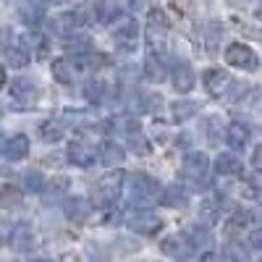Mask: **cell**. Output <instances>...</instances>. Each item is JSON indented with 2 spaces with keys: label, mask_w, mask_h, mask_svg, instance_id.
<instances>
[{
  "label": "cell",
  "mask_w": 262,
  "mask_h": 262,
  "mask_svg": "<svg viewBox=\"0 0 262 262\" xmlns=\"http://www.w3.org/2000/svg\"><path fill=\"white\" fill-rule=\"evenodd\" d=\"M181 173L194 189L207 186L210 184V160H207V155H202V152H189V155L184 158Z\"/></svg>",
  "instance_id": "cell-1"
},
{
  "label": "cell",
  "mask_w": 262,
  "mask_h": 262,
  "mask_svg": "<svg viewBox=\"0 0 262 262\" xmlns=\"http://www.w3.org/2000/svg\"><path fill=\"white\" fill-rule=\"evenodd\" d=\"M128 191H131V196H134V202H142V205L155 202L158 194H163L160 184L152 176H147V173H134V176H128Z\"/></svg>",
  "instance_id": "cell-2"
},
{
  "label": "cell",
  "mask_w": 262,
  "mask_h": 262,
  "mask_svg": "<svg viewBox=\"0 0 262 262\" xmlns=\"http://www.w3.org/2000/svg\"><path fill=\"white\" fill-rule=\"evenodd\" d=\"M123 189V173L121 170H111L107 176H102L95 186V200L100 205H113L118 200V194Z\"/></svg>",
  "instance_id": "cell-3"
},
{
  "label": "cell",
  "mask_w": 262,
  "mask_h": 262,
  "mask_svg": "<svg viewBox=\"0 0 262 262\" xmlns=\"http://www.w3.org/2000/svg\"><path fill=\"white\" fill-rule=\"evenodd\" d=\"M39 97V90L32 79H13L11 81V100L16 102V111H27Z\"/></svg>",
  "instance_id": "cell-4"
},
{
  "label": "cell",
  "mask_w": 262,
  "mask_h": 262,
  "mask_svg": "<svg viewBox=\"0 0 262 262\" xmlns=\"http://www.w3.org/2000/svg\"><path fill=\"white\" fill-rule=\"evenodd\" d=\"M160 249H163V254L184 262V259H189L194 254L196 247H194V242L189 238V233H173V236H168L165 242L160 244Z\"/></svg>",
  "instance_id": "cell-5"
},
{
  "label": "cell",
  "mask_w": 262,
  "mask_h": 262,
  "mask_svg": "<svg viewBox=\"0 0 262 262\" xmlns=\"http://www.w3.org/2000/svg\"><path fill=\"white\" fill-rule=\"evenodd\" d=\"M226 63L233 66V69H244V71H257V66H259L254 50L247 45H238V42L226 48Z\"/></svg>",
  "instance_id": "cell-6"
},
{
  "label": "cell",
  "mask_w": 262,
  "mask_h": 262,
  "mask_svg": "<svg viewBox=\"0 0 262 262\" xmlns=\"http://www.w3.org/2000/svg\"><path fill=\"white\" fill-rule=\"evenodd\" d=\"M113 42L121 53H134L139 45V27L137 21H121L113 32Z\"/></svg>",
  "instance_id": "cell-7"
},
{
  "label": "cell",
  "mask_w": 262,
  "mask_h": 262,
  "mask_svg": "<svg viewBox=\"0 0 262 262\" xmlns=\"http://www.w3.org/2000/svg\"><path fill=\"white\" fill-rule=\"evenodd\" d=\"M128 228L134 233H142V236H155L163 228V221L155 212H149V210H137L134 215L128 217Z\"/></svg>",
  "instance_id": "cell-8"
},
{
  "label": "cell",
  "mask_w": 262,
  "mask_h": 262,
  "mask_svg": "<svg viewBox=\"0 0 262 262\" xmlns=\"http://www.w3.org/2000/svg\"><path fill=\"white\" fill-rule=\"evenodd\" d=\"M202 84H205L207 95H212V97H226L228 90L233 86V79H231L226 71H221V69H210V71L202 74Z\"/></svg>",
  "instance_id": "cell-9"
},
{
  "label": "cell",
  "mask_w": 262,
  "mask_h": 262,
  "mask_svg": "<svg viewBox=\"0 0 262 262\" xmlns=\"http://www.w3.org/2000/svg\"><path fill=\"white\" fill-rule=\"evenodd\" d=\"M170 79H173L176 92H191L194 84H196V76H194L191 66L186 60H176V63L170 66Z\"/></svg>",
  "instance_id": "cell-10"
},
{
  "label": "cell",
  "mask_w": 262,
  "mask_h": 262,
  "mask_svg": "<svg viewBox=\"0 0 262 262\" xmlns=\"http://www.w3.org/2000/svg\"><path fill=\"white\" fill-rule=\"evenodd\" d=\"M0 152H3V158L11 160V163H18V160H24L29 155V139L24 134H16L11 139L3 142V147H0Z\"/></svg>",
  "instance_id": "cell-11"
},
{
  "label": "cell",
  "mask_w": 262,
  "mask_h": 262,
  "mask_svg": "<svg viewBox=\"0 0 262 262\" xmlns=\"http://www.w3.org/2000/svg\"><path fill=\"white\" fill-rule=\"evenodd\" d=\"M81 13H60L55 18H50V29L53 34H60V37H71L79 27H81Z\"/></svg>",
  "instance_id": "cell-12"
},
{
  "label": "cell",
  "mask_w": 262,
  "mask_h": 262,
  "mask_svg": "<svg viewBox=\"0 0 262 262\" xmlns=\"http://www.w3.org/2000/svg\"><path fill=\"white\" fill-rule=\"evenodd\" d=\"M97 158V149L92 144H86V142H71L69 147V160L79 168H90Z\"/></svg>",
  "instance_id": "cell-13"
},
{
  "label": "cell",
  "mask_w": 262,
  "mask_h": 262,
  "mask_svg": "<svg viewBox=\"0 0 262 262\" xmlns=\"http://www.w3.org/2000/svg\"><path fill=\"white\" fill-rule=\"evenodd\" d=\"M249 137H252V128H249L247 123H242V121H233V123H228V128H226V142H228L233 149L247 147Z\"/></svg>",
  "instance_id": "cell-14"
},
{
  "label": "cell",
  "mask_w": 262,
  "mask_h": 262,
  "mask_svg": "<svg viewBox=\"0 0 262 262\" xmlns=\"http://www.w3.org/2000/svg\"><path fill=\"white\" fill-rule=\"evenodd\" d=\"M215 170L221 173V176H236V173L244 170V165L233 152H223V155H217V160H215Z\"/></svg>",
  "instance_id": "cell-15"
},
{
  "label": "cell",
  "mask_w": 262,
  "mask_h": 262,
  "mask_svg": "<svg viewBox=\"0 0 262 262\" xmlns=\"http://www.w3.org/2000/svg\"><path fill=\"white\" fill-rule=\"evenodd\" d=\"M123 158H126V152H123V147L116 144V142H105V144L100 147V160H102L107 168H118V165L123 163Z\"/></svg>",
  "instance_id": "cell-16"
},
{
  "label": "cell",
  "mask_w": 262,
  "mask_h": 262,
  "mask_svg": "<svg viewBox=\"0 0 262 262\" xmlns=\"http://www.w3.org/2000/svg\"><path fill=\"white\" fill-rule=\"evenodd\" d=\"M63 210H66V215H69L71 221H86L90 212H92V205H90V200H84V196H74V200L66 202Z\"/></svg>",
  "instance_id": "cell-17"
},
{
  "label": "cell",
  "mask_w": 262,
  "mask_h": 262,
  "mask_svg": "<svg viewBox=\"0 0 262 262\" xmlns=\"http://www.w3.org/2000/svg\"><path fill=\"white\" fill-rule=\"evenodd\" d=\"M50 71H53V79L58 84H74V79H76V69H74L69 60H63V58H58V60L50 63Z\"/></svg>",
  "instance_id": "cell-18"
},
{
  "label": "cell",
  "mask_w": 262,
  "mask_h": 262,
  "mask_svg": "<svg viewBox=\"0 0 262 262\" xmlns=\"http://www.w3.org/2000/svg\"><path fill=\"white\" fill-rule=\"evenodd\" d=\"M24 45H27V50L34 53L37 58H45V55H48V37L39 34L37 29H32V32L24 34Z\"/></svg>",
  "instance_id": "cell-19"
},
{
  "label": "cell",
  "mask_w": 262,
  "mask_h": 262,
  "mask_svg": "<svg viewBox=\"0 0 262 262\" xmlns=\"http://www.w3.org/2000/svg\"><path fill=\"white\" fill-rule=\"evenodd\" d=\"M160 202H163L165 207H186L189 194H186L181 186H168V189L160 194Z\"/></svg>",
  "instance_id": "cell-20"
},
{
  "label": "cell",
  "mask_w": 262,
  "mask_h": 262,
  "mask_svg": "<svg viewBox=\"0 0 262 262\" xmlns=\"http://www.w3.org/2000/svg\"><path fill=\"white\" fill-rule=\"evenodd\" d=\"M66 48H69V53H74L76 58H86V55H92V39L90 37H69V45H66Z\"/></svg>",
  "instance_id": "cell-21"
},
{
  "label": "cell",
  "mask_w": 262,
  "mask_h": 262,
  "mask_svg": "<svg viewBox=\"0 0 262 262\" xmlns=\"http://www.w3.org/2000/svg\"><path fill=\"white\" fill-rule=\"evenodd\" d=\"M144 74H147L149 81H163V79H165V60L149 55L147 63H144Z\"/></svg>",
  "instance_id": "cell-22"
},
{
  "label": "cell",
  "mask_w": 262,
  "mask_h": 262,
  "mask_svg": "<svg viewBox=\"0 0 262 262\" xmlns=\"http://www.w3.org/2000/svg\"><path fill=\"white\" fill-rule=\"evenodd\" d=\"M6 58H8L11 66H16V69H24L29 63V50H27V45H11L6 50Z\"/></svg>",
  "instance_id": "cell-23"
},
{
  "label": "cell",
  "mask_w": 262,
  "mask_h": 262,
  "mask_svg": "<svg viewBox=\"0 0 262 262\" xmlns=\"http://www.w3.org/2000/svg\"><path fill=\"white\" fill-rule=\"evenodd\" d=\"M200 217L205 223H215L221 217V200H205L200 207Z\"/></svg>",
  "instance_id": "cell-24"
},
{
  "label": "cell",
  "mask_w": 262,
  "mask_h": 262,
  "mask_svg": "<svg viewBox=\"0 0 262 262\" xmlns=\"http://www.w3.org/2000/svg\"><path fill=\"white\" fill-rule=\"evenodd\" d=\"M247 226H249V212H244V210L242 212H233V217L226 223V233L228 236H236L238 231H244Z\"/></svg>",
  "instance_id": "cell-25"
},
{
  "label": "cell",
  "mask_w": 262,
  "mask_h": 262,
  "mask_svg": "<svg viewBox=\"0 0 262 262\" xmlns=\"http://www.w3.org/2000/svg\"><path fill=\"white\" fill-rule=\"evenodd\" d=\"M63 123L60 121H45L42 123V139H48V142H58L63 137Z\"/></svg>",
  "instance_id": "cell-26"
},
{
  "label": "cell",
  "mask_w": 262,
  "mask_h": 262,
  "mask_svg": "<svg viewBox=\"0 0 262 262\" xmlns=\"http://www.w3.org/2000/svg\"><path fill=\"white\" fill-rule=\"evenodd\" d=\"M126 139H128V144H131V147H134V152H139V155H147V152H149V142L144 139V134H142L139 128L128 131Z\"/></svg>",
  "instance_id": "cell-27"
},
{
  "label": "cell",
  "mask_w": 262,
  "mask_h": 262,
  "mask_svg": "<svg viewBox=\"0 0 262 262\" xmlns=\"http://www.w3.org/2000/svg\"><path fill=\"white\" fill-rule=\"evenodd\" d=\"M11 242H13L16 249H27V247L32 244V233H29V228H27V226H18V228L11 233Z\"/></svg>",
  "instance_id": "cell-28"
},
{
  "label": "cell",
  "mask_w": 262,
  "mask_h": 262,
  "mask_svg": "<svg viewBox=\"0 0 262 262\" xmlns=\"http://www.w3.org/2000/svg\"><path fill=\"white\" fill-rule=\"evenodd\" d=\"M228 6L238 8V11H247L254 16H262V0H228Z\"/></svg>",
  "instance_id": "cell-29"
},
{
  "label": "cell",
  "mask_w": 262,
  "mask_h": 262,
  "mask_svg": "<svg viewBox=\"0 0 262 262\" xmlns=\"http://www.w3.org/2000/svg\"><path fill=\"white\" fill-rule=\"evenodd\" d=\"M173 116H176V121H186V118H191V116H196V105L194 102H176L173 105Z\"/></svg>",
  "instance_id": "cell-30"
},
{
  "label": "cell",
  "mask_w": 262,
  "mask_h": 262,
  "mask_svg": "<svg viewBox=\"0 0 262 262\" xmlns=\"http://www.w3.org/2000/svg\"><path fill=\"white\" fill-rule=\"evenodd\" d=\"M102 95H105V84L102 81H90V84L84 86V97L90 100V102H100Z\"/></svg>",
  "instance_id": "cell-31"
},
{
  "label": "cell",
  "mask_w": 262,
  "mask_h": 262,
  "mask_svg": "<svg viewBox=\"0 0 262 262\" xmlns=\"http://www.w3.org/2000/svg\"><path fill=\"white\" fill-rule=\"evenodd\" d=\"M24 184H27L29 191H45V179H42L39 170H29L24 176Z\"/></svg>",
  "instance_id": "cell-32"
},
{
  "label": "cell",
  "mask_w": 262,
  "mask_h": 262,
  "mask_svg": "<svg viewBox=\"0 0 262 262\" xmlns=\"http://www.w3.org/2000/svg\"><path fill=\"white\" fill-rule=\"evenodd\" d=\"M97 16H100V21H113V18L121 16V8H118L116 3H111V0H105V3H100Z\"/></svg>",
  "instance_id": "cell-33"
},
{
  "label": "cell",
  "mask_w": 262,
  "mask_h": 262,
  "mask_svg": "<svg viewBox=\"0 0 262 262\" xmlns=\"http://www.w3.org/2000/svg\"><path fill=\"white\" fill-rule=\"evenodd\" d=\"M189 238L194 242V247H205V244H210V233H207V228H200V226H194L191 231H189Z\"/></svg>",
  "instance_id": "cell-34"
},
{
  "label": "cell",
  "mask_w": 262,
  "mask_h": 262,
  "mask_svg": "<svg viewBox=\"0 0 262 262\" xmlns=\"http://www.w3.org/2000/svg\"><path fill=\"white\" fill-rule=\"evenodd\" d=\"M163 105V97L160 95H144L142 102H139V111H155V107Z\"/></svg>",
  "instance_id": "cell-35"
},
{
  "label": "cell",
  "mask_w": 262,
  "mask_h": 262,
  "mask_svg": "<svg viewBox=\"0 0 262 262\" xmlns=\"http://www.w3.org/2000/svg\"><path fill=\"white\" fill-rule=\"evenodd\" d=\"M21 16H24L29 24H37V21L42 18V6H21Z\"/></svg>",
  "instance_id": "cell-36"
},
{
  "label": "cell",
  "mask_w": 262,
  "mask_h": 262,
  "mask_svg": "<svg viewBox=\"0 0 262 262\" xmlns=\"http://www.w3.org/2000/svg\"><path fill=\"white\" fill-rule=\"evenodd\" d=\"M249 247L257 249V252H262V228H254L249 233Z\"/></svg>",
  "instance_id": "cell-37"
},
{
  "label": "cell",
  "mask_w": 262,
  "mask_h": 262,
  "mask_svg": "<svg viewBox=\"0 0 262 262\" xmlns=\"http://www.w3.org/2000/svg\"><path fill=\"white\" fill-rule=\"evenodd\" d=\"M252 165H254V168L262 173V144H259V147L252 152Z\"/></svg>",
  "instance_id": "cell-38"
},
{
  "label": "cell",
  "mask_w": 262,
  "mask_h": 262,
  "mask_svg": "<svg viewBox=\"0 0 262 262\" xmlns=\"http://www.w3.org/2000/svg\"><path fill=\"white\" fill-rule=\"evenodd\" d=\"M11 45V29H0V50H8Z\"/></svg>",
  "instance_id": "cell-39"
},
{
  "label": "cell",
  "mask_w": 262,
  "mask_h": 262,
  "mask_svg": "<svg viewBox=\"0 0 262 262\" xmlns=\"http://www.w3.org/2000/svg\"><path fill=\"white\" fill-rule=\"evenodd\" d=\"M200 262H217V257L212 254V252H207V254H202V259Z\"/></svg>",
  "instance_id": "cell-40"
},
{
  "label": "cell",
  "mask_w": 262,
  "mask_h": 262,
  "mask_svg": "<svg viewBox=\"0 0 262 262\" xmlns=\"http://www.w3.org/2000/svg\"><path fill=\"white\" fill-rule=\"evenodd\" d=\"M3 86H6V69L0 66V90H3Z\"/></svg>",
  "instance_id": "cell-41"
},
{
  "label": "cell",
  "mask_w": 262,
  "mask_h": 262,
  "mask_svg": "<svg viewBox=\"0 0 262 262\" xmlns=\"http://www.w3.org/2000/svg\"><path fill=\"white\" fill-rule=\"evenodd\" d=\"M37 262H53V259H37Z\"/></svg>",
  "instance_id": "cell-42"
}]
</instances>
